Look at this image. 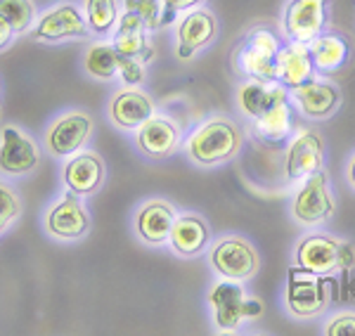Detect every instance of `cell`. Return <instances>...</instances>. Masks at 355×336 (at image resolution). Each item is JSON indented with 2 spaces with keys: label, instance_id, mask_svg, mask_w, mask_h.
<instances>
[{
  "label": "cell",
  "instance_id": "obj_3",
  "mask_svg": "<svg viewBox=\"0 0 355 336\" xmlns=\"http://www.w3.org/2000/svg\"><path fill=\"white\" fill-rule=\"evenodd\" d=\"M291 263L324 277H331L336 272H348L355 267V244L322 230L306 232L294 244Z\"/></svg>",
  "mask_w": 355,
  "mask_h": 336
},
{
  "label": "cell",
  "instance_id": "obj_34",
  "mask_svg": "<svg viewBox=\"0 0 355 336\" xmlns=\"http://www.w3.org/2000/svg\"><path fill=\"white\" fill-rule=\"evenodd\" d=\"M140 31H147L145 21H142L135 12H130V10H123L121 17H119V24L112 33V38L114 36H125V33H140Z\"/></svg>",
  "mask_w": 355,
  "mask_h": 336
},
{
  "label": "cell",
  "instance_id": "obj_18",
  "mask_svg": "<svg viewBox=\"0 0 355 336\" xmlns=\"http://www.w3.org/2000/svg\"><path fill=\"white\" fill-rule=\"evenodd\" d=\"M178 206L168 199L152 197L145 199L133 211V235L140 239L145 247H166L168 235L173 230L178 218Z\"/></svg>",
  "mask_w": 355,
  "mask_h": 336
},
{
  "label": "cell",
  "instance_id": "obj_17",
  "mask_svg": "<svg viewBox=\"0 0 355 336\" xmlns=\"http://www.w3.org/2000/svg\"><path fill=\"white\" fill-rule=\"evenodd\" d=\"M154 114H157V102L140 85H121L107 100V118L121 133L133 135Z\"/></svg>",
  "mask_w": 355,
  "mask_h": 336
},
{
  "label": "cell",
  "instance_id": "obj_20",
  "mask_svg": "<svg viewBox=\"0 0 355 336\" xmlns=\"http://www.w3.org/2000/svg\"><path fill=\"white\" fill-rule=\"evenodd\" d=\"M62 182L78 197H95L107 182V163L97 152L81 150L62 166Z\"/></svg>",
  "mask_w": 355,
  "mask_h": 336
},
{
  "label": "cell",
  "instance_id": "obj_27",
  "mask_svg": "<svg viewBox=\"0 0 355 336\" xmlns=\"http://www.w3.org/2000/svg\"><path fill=\"white\" fill-rule=\"evenodd\" d=\"M0 17L19 36H28V31L38 19V8L33 0H0Z\"/></svg>",
  "mask_w": 355,
  "mask_h": 336
},
{
  "label": "cell",
  "instance_id": "obj_6",
  "mask_svg": "<svg viewBox=\"0 0 355 336\" xmlns=\"http://www.w3.org/2000/svg\"><path fill=\"white\" fill-rule=\"evenodd\" d=\"M336 199L331 192V180L327 168L308 175L306 180L296 182L294 195L289 202V215L303 230H320L334 218Z\"/></svg>",
  "mask_w": 355,
  "mask_h": 336
},
{
  "label": "cell",
  "instance_id": "obj_10",
  "mask_svg": "<svg viewBox=\"0 0 355 336\" xmlns=\"http://www.w3.org/2000/svg\"><path fill=\"white\" fill-rule=\"evenodd\" d=\"M220 38V21L218 15L209 8H194L190 12H182L173 24V41L175 57L180 62H192L197 55L214 48Z\"/></svg>",
  "mask_w": 355,
  "mask_h": 336
},
{
  "label": "cell",
  "instance_id": "obj_13",
  "mask_svg": "<svg viewBox=\"0 0 355 336\" xmlns=\"http://www.w3.org/2000/svg\"><path fill=\"white\" fill-rule=\"evenodd\" d=\"M327 159V145L318 128H296L287 142V150L282 154V173L289 185L306 180L308 175L324 168Z\"/></svg>",
  "mask_w": 355,
  "mask_h": 336
},
{
  "label": "cell",
  "instance_id": "obj_14",
  "mask_svg": "<svg viewBox=\"0 0 355 336\" xmlns=\"http://www.w3.org/2000/svg\"><path fill=\"white\" fill-rule=\"evenodd\" d=\"M41 166V147L36 138L17 123L0 126V175L26 178Z\"/></svg>",
  "mask_w": 355,
  "mask_h": 336
},
{
  "label": "cell",
  "instance_id": "obj_9",
  "mask_svg": "<svg viewBox=\"0 0 355 336\" xmlns=\"http://www.w3.org/2000/svg\"><path fill=\"white\" fill-rule=\"evenodd\" d=\"M277 28L282 41L311 45L331 28V0H284Z\"/></svg>",
  "mask_w": 355,
  "mask_h": 336
},
{
  "label": "cell",
  "instance_id": "obj_22",
  "mask_svg": "<svg viewBox=\"0 0 355 336\" xmlns=\"http://www.w3.org/2000/svg\"><path fill=\"white\" fill-rule=\"evenodd\" d=\"M291 95V90L284 88L277 81H256V78H239L234 88V107L246 121L259 118L263 112L270 109L277 100Z\"/></svg>",
  "mask_w": 355,
  "mask_h": 336
},
{
  "label": "cell",
  "instance_id": "obj_26",
  "mask_svg": "<svg viewBox=\"0 0 355 336\" xmlns=\"http://www.w3.org/2000/svg\"><path fill=\"white\" fill-rule=\"evenodd\" d=\"M81 8L95 41L112 38L119 17L123 12L121 0H81Z\"/></svg>",
  "mask_w": 355,
  "mask_h": 336
},
{
  "label": "cell",
  "instance_id": "obj_1",
  "mask_svg": "<svg viewBox=\"0 0 355 336\" xmlns=\"http://www.w3.org/2000/svg\"><path fill=\"white\" fill-rule=\"evenodd\" d=\"M246 130L237 118L227 114H211L187 133L182 152L197 168H218L242 154Z\"/></svg>",
  "mask_w": 355,
  "mask_h": 336
},
{
  "label": "cell",
  "instance_id": "obj_24",
  "mask_svg": "<svg viewBox=\"0 0 355 336\" xmlns=\"http://www.w3.org/2000/svg\"><path fill=\"white\" fill-rule=\"evenodd\" d=\"M311 55L318 76H336L353 57V43L346 33L329 28L311 43Z\"/></svg>",
  "mask_w": 355,
  "mask_h": 336
},
{
  "label": "cell",
  "instance_id": "obj_33",
  "mask_svg": "<svg viewBox=\"0 0 355 336\" xmlns=\"http://www.w3.org/2000/svg\"><path fill=\"white\" fill-rule=\"evenodd\" d=\"M162 3H164L166 21H168V26H171V24H175V19L182 12H190L194 8H202V5H206L209 0H162Z\"/></svg>",
  "mask_w": 355,
  "mask_h": 336
},
{
  "label": "cell",
  "instance_id": "obj_5",
  "mask_svg": "<svg viewBox=\"0 0 355 336\" xmlns=\"http://www.w3.org/2000/svg\"><path fill=\"white\" fill-rule=\"evenodd\" d=\"M331 303V289L324 275L303 270L291 265L287 272V282L282 289V310L291 320L311 322L327 312Z\"/></svg>",
  "mask_w": 355,
  "mask_h": 336
},
{
  "label": "cell",
  "instance_id": "obj_15",
  "mask_svg": "<svg viewBox=\"0 0 355 336\" xmlns=\"http://www.w3.org/2000/svg\"><path fill=\"white\" fill-rule=\"evenodd\" d=\"M185 133L182 126L168 114H154L150 121H145L133 133V145L150 161H166L182 150Z\"/></svg>",
  "mask_w": 355,
  "mask_h": 336
},
{
  "label": "cell",
  "instance_id": "obj_31",
  "mask_svg": "<svg viewBox=\"0 0 355 336\" xmlns=\"http://www.w3.org/2000/svg\"><path fill=\"white\" fill-rule=\"evenodd\" d=\"M324 336H355V310H341L322 324Z\"/></svg>",
  "mask_w": 355,
  "mask_h": 336
},
{
  "label": "cell",
  "instance_id": "obj_7",
  "mask_svg": "<svg viewBox=\"0 0 355 336\" xmlns=\"http://www.w3.org/2000/svg\"><path fill=\"white\" fill-rule=\"evenodd\" d=\"M33 43L38 45H64L95 41L85 21L81 0H60L53 8L38 15L36 24L28 31Z\"/></svg>",
  "mask_w": 355,
  "mask_h": 336
},
{
  "label": "cell",
  "instance_id": "obj_32",
  "mask_svg": "<svg viewBox=\"0 0 355 336\" xmlns=\"http://www.w3.org/2000/svg\"><path fill=\"white\" fill-rule=\"evenodd\" d=\"M119 78L123 85H142L147 81V64L119 55Z\"/></svg>",
  "mask_w": 355,
  "mask_h": 336
},
{
  "label": "cell",
  "instance_id": "obj_12",
  "mask_svg": "<svg viewBox=\"0 0 355 336\" xmlns=\"http://www.w3.org/2000/svg\"><path fill=\"white\" fill-rule=\"evenodd\" d=\"M43 230L55 242H81L88 237L93 230V215L85 206L83 197L67 190L55 204L45 209Z\"/></svg>",
  "mask_w": 355,
  "mask_h": 336
},
{
  "label": "cell",
  "instance_id": "obj_36",
  "mask_svg": "<svg viewBox=\"0 0 355 336\" xmlns=\"http://www.w3.org/2000/svg\"><path fill=\"white\" fill-rule=\"evenodd\" d=\"M343 173H346V182L351 185V190H355V152H353L351 157H348L346 170H343Z\"/></svg>",
  "mask_w": 355,
  "mask_h": 336
},
{
  "label": "cell",
  "instance_id": "obj_25",
  "mask_svg": "<svg viewBox=\"0 0 355 336\" xmlns=\"http://www.w3.org/2000/svg\"><path fill=\"white\" fill-rule=\"evenodd\" d=\"M81 69L88 78L100 83H112L119 78V53L114 48L112 38L93 41L85 48L81 57Z\"/></svg>",
  "mask_w": 355,
  "mask_h": 336
},
{
  "label": "cell",
  "instance_id": "obj_30",
  "mask_svg": "<svg viewBox=\"0 0 355 336\" xmlns=\"http://www.w3.org/2000/svg\"><path fill=\"white\" fill-rule=\"evenodd\" d=\"M21 211H24V206H21V199L17 195V190L10 182L0 180V237L19 220Z\"/></svg>",
  "mask_w": 355,
  "mask_h": 336
},
{
  "label": "cell",
  "instance_id": "obj_28",
  "mask_svg": "<svg viewBox=\"0 0 355 336\" xmlns=\"http://www.w3.org/2000/svg\"><path fill=\"white\" fill-rule=\"evenodd\" d=\"M150 36L152 33H147V31L125 33V36H114L112 43L121 57H130V60H137L150 67L152 62L157 60V48H154V43L150 41Z\"/></svg>",
  "mask_w": 355,
  "mask_h": 336
},
{
  "label": "cell",
  "instance_id": "obj_23",
  "mask_svg": "<svg viewBox=\"0 0 355 336\" xmlns=\"http://www.w3.org/2000/svg\"><path fill=\"white\" fill-rule=\"evenodd\" d=\"M313 78H318V69H315L311 45L284 41L277 55V83H282L287 90H296L311 83Z\"/></svg>",
  "mask_w": 355,
  "mask_h": 336
},
{
  "label": "cell",
  "instance_id": "obj_37",
  "mask_svg": "<svg viewBox=\"0 0 355 336\" xmlns=\"http://www.w3.org/2000/svg\"><path fill=\"white\" fill-rule=\"evenodd\" d=\"M0 93H3V85H0Z\"/></svg>",
  "mask_w": 355,
  "mask_h": 336
},
{
  "label": "cell",
  "instance_id": "obj_4",
  "mask_svg": "<svg viewBox=\"0 0 355 336\" xmlns=\"http://www.w3.org/2000/svg\"><path fill=\"white\" fill-rule=\"evenodd\" d=\"M206 303L218 334H232L244 322H254L263 315V301L246 294L244 282L223 280V277H218L206 292Z\"/></svg>",
  "mask_w": 355,
  "mask_h": 336
},
{
  "label": "cell",
  "instance_id": "obj_19",
  "mask_svg": "<svg viewBox=\"0 0 355 336\" xmlns=\"http://www.w3.org/2000/svg\"><path fill=\"white\" fill-rule=\"evenodd\" d=\"M168 251L178 258H199L211 247V225L202 213L194 211H180L173 223V230L166 242Z\"/></svg>",
  "mask_w": 355,
  "mask_h": 336
},
{
  "label": "cell",
  "instance_id": "obj_11",
  "mask_svg": "<svg viewBox=\"0 0 355 336\" xmlns=\"http://www.w3.org/2000/svg\"><path fill=\"white\" fill-rule=\"evenodd\" d=\"M95 133V121L85 109L60 112L43 130V145L55 159H69L85 150Z\"/></svg>",
  "mask_w": 355,
  "mask_h": 336
},
{
  "label": "cell",
  "instance_id": "obj_16",
  "mask_svg": "<svg viewBox=\"0 0 355 336\" xmlns=\"http://www.w3.org/2000/svg\"><path fill=\"white\" fill-rule=\"evenodd\" d=\"M291 102H294L299 116L306 121L322 123L334 118L343 107V90L336 81L327 76H318L311 83L291 90Z\"/></svg>",
  "mask_w": 355,
  "mask_h": 336
},
{
  "label": "cell",
  "instance_id": "obj_8",
  "mask_svg": "<svg viewBox=\"0 0 355 336\" xmlns=\"http://www.w3.org/2000/svg\"><path fill=\"white\" fill-rule=\"evenodd\" d=\"M206 260L216 272V277L244 284H249L261 270L259 249L242 235H223L216 242H211Z\"/></svg>",
  "mask_w": 355,
  "mask_h": 336
},
{
  "label": "cell",
  "instance_id": "obj_29",
  "mask_svg": "<svg viewBox=\"0 0 355 336\" xmlns=\"http://www.w3.org/2000/svg\"><path fill=\"white\" fill-rule=\"evenodd\" d=\"M121 5H123V10H130V12H135L140 17L150 33H157L168 26L162 0H121Z\"/></svg>",
  "mask_w": 355,
  "mask_h": 336
},
{
  "label": "cell",
  "instance_id": "obj_2",
  "mask_svg": "<svg viewBox=\"0 0 355 336\" xmlns=\"http://www.w3.org/2000/svg\"><path fill=\"white\" fill-rule=\"evenodd\" d=\"M279 28L270 26L268 21L249 26L237 38L232 53L230 67L237 78H256V81H277V55L282 48Z\"/></svg>",
  "mask_w": 355,
  "mask_h": 336
},
{
  "label": "cell",
  "instance_id": "obj_35",
  "mask_svg": "<svg viewBox=\"0 0 355 336\" xmlns=\"http://www.w3.org/2000/svg\"><path fill=\"white\" fill-rule=\"evenodd\" d=\"M17 38H19V33L0 17V53H8V50L17 43Z\"/></svg>",
  "mask_w": 355,
  "mask_h": 336
},
{
  "label": "cell",
  "instance_id": "obj_21",
  "mask_svg": "<svg viewBox=\"0 0 355 336\" xmlns=\"http://www.w3.org/2000/svg\"><path fill=\"white\" fill-rule=\"evenodd\" d=\"M296 116H299V112L291 102V95H287V98L275 102L270 109L263 112L259 118L249 121L251 133L256 135V140L266 142V145H284L299 128Z\"/></svg>",
  "mask_w": 355,
  "mask_h": 336
}]
</instances>
